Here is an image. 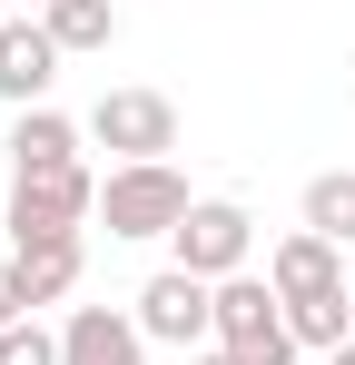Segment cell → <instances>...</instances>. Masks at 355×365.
Listing matches in <instances>:
<instances>
[{"label":"cell","mask_w":355,"mask_h":365,"mask_svg":"<svg viewBox=\"0 0 355 365\" xmlns=\"http://www.w3.org/2000/svg\"><path fill=\"white\" fill-rule=\"evenodd\" d=\"M287 326H296V346H316V356L355 346V306H346V287H336V297H306V306H287Z\"/></svg>","instance_id":"obj_14"},{"label":"cell","mask_w":355,"mask_h":365,"mask_svg":"<svg viewBox=\"0 0 355 365\" xmlns=\"http://www.w3.org/2000/svg\"><path fill=\"white\" fill-rule=\"evenodd\" d=\"M267 287H277L287 306L336 297V287H346V247H336V237H316V227H296V237L267 247Z\"/></svg>","instance_id":"obj_8"},{"label":"cell","mask_w":355,"mask_h":365,"mask_svg":"<svg viewBox=\"0 0 355 365\" xmlns=\"http://www.w3.org/2000/svg\"><path fill=\"white\" fill-rule=\"evenodd\" d=\"M0 365H59V336L40 316H20V326H0Z\"/></svg>","instance_id":"obj_15"},{"label":"cell","mask_w":355,"mask_h":365,"mask_svg":"<svg viewBox=\"0 0 355 365\" xmlns=\"http://www.w3.org/2000/svg\"><path fill=\"white\" fill-rule=\"evenodd\" d=\"M178 267L187 277H207V287H227V277H247V257H257V217L237 207V197H197L187 207V227H178Z\"/></svg>","instance_id":"obj_6"},{"label":"cell","mask_w":355,"mask_h":365,"mask_svg":"<svg viewBox=\"0 0 355 365\" xmlns=\"http://www.w3.org/2000/svg\"><path fill=\"white\" fill-rule=\"evenodd\" d=\"M187 178H178L168 158H138V168H109L99 178V227H109L118 247H148V237H178L187 227Z\"/></svg>","instance_id":"obj_1"},{"label":"cell","mask_w":355,"mask_h":365,"mask_svg":"<svg viewBox=\"0 0 355 365\" xmlns=\"http://www.w3.org/2000/svg\"><path fill=\"white\" fill-rule=\"evenodd\" d=\"M217 346H227L237 365H296L306 356L296 326H287V297H277L267 277H227V287H217Z\"/></svg>","instance_id":"obj_3"},{"label":"cell","mask_w":355,"mask_h":365,"mask_svg":"<svg viewBox=\"0 0 355 365\" xmlns=\"http://www.w3.org/2000/svg\"><path fill=\"white\" fill-rule=\"evenodd\" d=\"M10 267H20V297H30V316H40V306H59L69 287H79L89 247L79 237H30V247H10Z\"/></svg>","instance_id":"obj_10"},{"label":"cell","mask_w":355,"mask_h":365,"mask_svg":"<svg viewBox=\"0 0 355 365\" xmlns=\"http://www.w3.org/2000/svg\"><path fill=\"white\" fill-rule=\"evenodd\" d=\"M138 336L148 346H178V356H197V346H217V287L207 277H187V267H158L148 287H138Z\"/></svg>","instance_id":"obj_4"},{"label":"cell","mask_w":355,"mask_h":365,"mask_svg":"<svg viewBox=\"0 0 355 365\" xmlns=\"http://www.w3.org/2000/svg\"><path fill=\"white\" fill-rule=\"evenodd\" d=\"M187 365H237V356H227V346H197V356H187Z\"/></svg>","instance_id":"obj_17"},{"label":"cell","mask_w":355,"mask_h":365,"mask_svg":"<svg viewBox=\"0 0 355 365\" xmlns=\"http://www.w3.org/2000/svg\"><path fill=\"white\" fill-rule=\"evenodd\" d=\"M59 50L50 20H0V109L20 119V109H50V79H59Z\"/></svg>","instance_id":"obj_7"},{"label":"cell","mask_w":355,"mask_h":365,"mask_svg":"<svg viewBox=\"0 0 355 365\" xmlns=\"http://www.w3.org/2000/svg\"><path fill=\"white\" fill-rule=\"evenodd\" d=\"M40 10H50V0H40Z\"/></svg>","instance_id":"obj_19"},{"label":"cell","mask_w":355,"mask_h":365,"mask_svg":"<svg viewBox=\"0 0 355 365\" xmlns=\"http://www.w3.org/2000/svg\"><path fill=\"white\" fill-rule=\"evenodd\" d=\"M89 138L109 148V168H138V158H168L178 148V109L158 89H99V109H89Z\"/></svg>","instance_id":"obj_5"},{"label":"cell","mask_w":355,"mask_h":365,"mask_svg":"<svg viewBox=\"0 0 355 365\" xmlns=\"http://www.w3.org/2000/svg\"><path fill=\"white\" fill-rule=\"evenodd\" d=\"M306 227H316V237H336V247H355V168L306 178Z\"/></svg>","instance_id":"obj_13"},{"label":"cell","mask_w":355,"mask_h":365,"mask_svg":"<svg viewBox=\"0 0 355 365\" xmlns=\"http://www.w3.org/2000/svg\"><path fill=\"white\" fill-rule=\"evenodd\" d=\"M40 20H50L59 50H109V40H118V0H50Z\"/></svg>","instance_id":"obj_12"},{"label":"cell","mask_w":355,"mask_h":365,"mask_svg":"<svg viewBox=\"0 0 355 365\" xmlns=\"http://www.w3.org/2000/svg\"><path fill=\"white\" fill-rule=\"evenodd\" d=\"M89 217H99V178H89V168H10V207H0L10 247H30V237H79Z\"/></svg>","instance_id":"obj_2"},{"label":"cell","mask_w":355,"mask_h":365,"mask_svg":"<svg viewBox=\"0 0 355 365\" xmlns=\"http://www.w3.org/2000/svg\"><path fill=\"white\" fill-rule=\"evenodd\" d=\"M326 365H355V346H336V356H326Z\"/></svg>","instance_id":"obj_18"},{"label":"cell","mask_w":355,"mask_h":365,"mask_svg":"<svg viewBox=\"0 0 355 365\" xmlns=\"http://www.w3.org/2000/svg\"><path fill=\"white\" fill-rule=\"evenodd\" d=\"M20 316H30V297H20V267L0 257V326H20Z\"/></svg>","instance_id":"obj_16"},{"label":"cell","mask_w":355,"mask_h":365,"mask_svg":"<svg viewBox=\"0 0 355 365\" xmlns=\"http://www.w3.org/2000/svg\"><path fill=\"white\" fill-rule=\"evenodd\" d=\"M79 138L89 128L69 109H20L10 119V168H79Z\"/></svg>","instance_id":"obj_11"},{"label":"cell","mask_w":355,"mask_h":365,"mask_svg":"<svg viewBox=\"0 0 355 365\" xmlns=\"http://www.w3.org/2000/svg\"><path fill=\"white\" fill-rule=\"evenodd\" d=\"M59 365H148V336L128 306H69L59 326Z\"/></svg>","instance_id":"obj_9"}]
</instances>
